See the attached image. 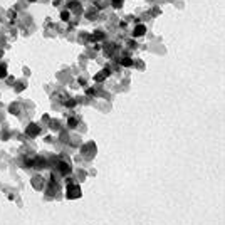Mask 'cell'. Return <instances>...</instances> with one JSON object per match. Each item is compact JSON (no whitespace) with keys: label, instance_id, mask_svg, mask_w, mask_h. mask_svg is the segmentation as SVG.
<instances>
[{"label":"cell","instance_id":"1","mask_svg":"<svg viewBox=\"0 0 225 225\" xmlns=\"http://www.w3.org/2000/svg\"><path fill=\"white\" fill-rule=\"evenodd\" d=\"M145 32H146V27L145 25H138L136 29H134L133 35H134V37H141V35H145Z\"/></svg>","mask_w":225,"mask_h":225},{"label":"cell","instance_id":"2","mask_svg":"<svg viewBox=\"0 0 225 225\" xmlns=\"http://www.w3.org/2000/svg\"><path fill=\"white\" fill-rule=\"evenodd\" d=\"M121 62H123V66H131V64H133V60H131L130 57H124V59L121 60Z\"/></svg>","mask_w":225,"mask_h":225},{"label":"cell","instance_id":"3","mask_svg":"<svg viewBox=\"0 0 225 225\" xmlns=\"http://www.w3.org/2000/svg\"><path fill=\"white\" fill-rule=\"evenodd\" d=\"M111 2H113V5L116 7V9H119V7L123 5V0H111Z\"/></svg>","mask_w":225,"mask_h":225},{"label":"cell","instance_id":"4","mask_svg":"<svg viewBox=\"0 0 225 225\" xmlns=\"http://www.w3.org/2000/svg\"><path fill=\"white\" fill-rule=\"evenodd\" d=\"M7 76V69L5 66H0V77H5Z\"/></svg>","mask_w":225,"mask_h":225},{"label":"cell","instance_id":"5","mask_svg":"<svg viewBox=\"0 0 225 225\" xmlns=\"http://www.w3.org/2000/svg\"><path fill=\"white\" fill-rule=\"evenodd\" d=\"M60 17H62V20H67V19H69V12H62V14H60Z\"/></svg>","mask_w":225,"mask_h":225}]
</instances>
